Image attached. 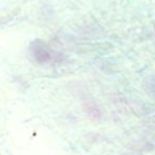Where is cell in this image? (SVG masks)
I'll use <instances>...</instances> for the list:
<instances>
[{
  "instance_id": "1",
  "label": "cell",
  "mask_w": 155,
  "mask_h": 155,
  "mask_svg": "<svg viewBox=\"0 0 155 155\" xmlns=\"http://www.w3.org/2000/svg\"><path fill=\"white\" fill-rule=\"evenodd\" d=\"M29 54L36 64L42 67H58L67 62V56L56 51L42 39H35L29 45Z\"/></svg>"
},
{
  "instance_id": "3",
  "label": "cell",
  "mask_w": 155,
  "mask_h": 155,
  "mask_svg": "<svg viewBox=\"0 0 155 155\" xmlns=\"http://www.w3.org/2000/svg\"><path fill=\"white\" fill-rule=\"evenodd\" d=\"M143 88L145 91L150 95H155V77L150 76L143 81Z\"/></svg>"
},
{
  "instance_id": "2",
  "label": "cell",
  "mask_w": 155,
  "mask_h": 155,
  "mask_svg": "<svg viewBox=\"0 0 155 155\" xmlns=\"http://www.w3.org/2000/svg\"><path fill=\"white\" fill-rule=\"evenodd\" d=\"M82 110L87 114V116L94 121H99L104 117V113L97 102L92 99H86L82 102Z\"/></svg>"
}]
</instances>
